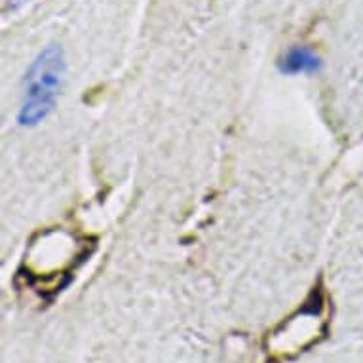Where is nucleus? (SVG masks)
<instances>
[{"instance_id": "1", "label": "nucleus", "mask_w": 363, "mask_h": 363, "mask_svg": "<svg viewBox=\"0 0 363 363\" xmlns=\"http://www.w3.org/2000/svg\"><path fill=\"white\" fill-rule=\"evenodd\" d=\"M65 72V57L60 46H48L38 54L25 78V97L19 108L21 125H36L54 111L55 97Z\"/></svg>"}, {"instance_id": "2", "label": "nucleus", "mask_w": 363, "mask_h": 363, "mask_svg": "<svg viewBox=\"0 0 363 363\" xmlns=\"http://www.w3.org/2000/svg\"><path fill=\"white\" fill-rule=\"evenodd\" d=\"M278 69L284 74H301V72H315L322 69V60L306 46H295L287 52L280 61Z\"/></svg>"}]
</instances>
